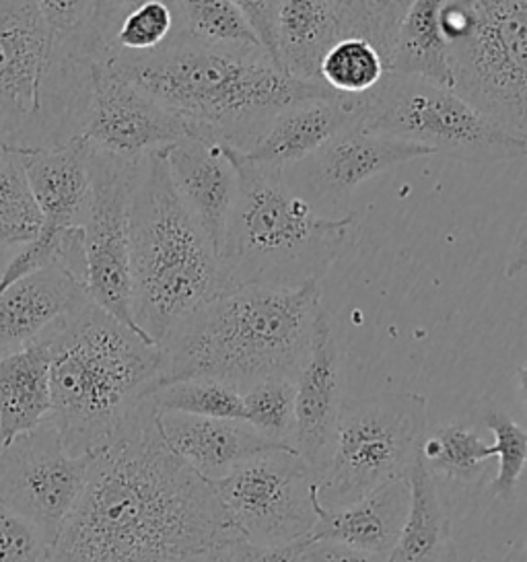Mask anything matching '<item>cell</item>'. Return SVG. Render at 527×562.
<instances>
[{
	"instance_id": "obj_1",
	"label": "cell",
	"mask_w": 527,
	"mask_h": 562,
	"mask_svg": "<svg viewBox=\"0 0 527 562\" xmlns=\"http://www.w3.org/2000/svg\"><path fill=\"white\" fill-rule=\"evenodd\" d=\"M242 538L213 482L165 443L148 397L114 443L91 456L85 493L49 562L176 561Z\"/></svg>"
},
{
	"instance_id": "obj_2",
	"label": "cell",
	"mask_w": 527,
	"mask_h": 562,
	"mask_svg": "<svg viewBox=\"0 0 527 562\" xmlns=\"http://www.w3.org/2000/svg\"><path fill=\"white\" fill-rule=\"evenodd\" d=\"M143 89L192 136L247 153L274 117L305 101H340L324 85L289 77L264 52L204 48L178 35L161 50L126 56L108 65Z\"/></svg>"
},
{
	"instance_id": "obj_3",
	"label": "cell",
	"mask_w": 527,
	"mask_h": 562,
	"mask_svg": "<svg viewBox=\"0 0 527 562\" xmlns=\"http://www.w3.org/2000/svg\"><path fill=\"white\" fill-rule=\"evenodd\" d=\"M322 312L319 282L301 289H223L161 345V387L214 380L244 394L262 381L296 380Z\"/></svg>"
},
{
	"instance_id": "obj_4",
	"label": "cell",
	"mask_w": 527,
	"mask_h": 562,
	"mask_svg": "<svg viewBox=\"0 0 527 562\" xmlns=\"http://www.w3.org/2000/svg\"><path fill=\"white\" fill-rule=\"evenodd\" d=\"M52 355V420L68 453L112 446L164 381V348L87 303L42 340Z\"/></svg>"
},
{
	"instance_id": "obj_5",
	"label": "cell",
	"mask_w": 527,
	"mask_h": 562,
	"mask_svg": "<svg viewBox=\"0 0 527 562\" xmlns=\"http://www.w3.org/2000/svg\"><path fill=\"white\" fill-rule=\"evenodd\" d=\"M227 149L239 192L221 248L223 286L301 289L322 281L340 258L357 216L317 215L287 186L284 171Z\"/></svg>"
},
{
	"instance_id": "obj_6",
	"label": "cell",
	"mask_w": 527,
	"mask_h": 562,
	"mask_svg": "<svg viewBox=\"0 0 527 562\" xmlns=\"http://www.w3.org/2000/svg\"><path fill=\"white\" fill-rule=\"evenodd\" d=\"M131 277L134 322L159 347L225 289L221 256L180 199L164 150L148 157L132 200Z\"/></svg>"
},
{
	"instance_id": "obj_7",
	"label": "cell",
	"mask_w": 527,
	"mask_h": 562,
	"mask_svg": "<svg viewBox=\"0 0 527 562\" xmlns=\"http://www.w3.org/2000/svg\"><path fill=\"white\" fill-rule=\"evenodd\" d=\"M456 91L511 133L527 136V0L441 2Z\"/></svg>"
},
{
	"instance_id": "obj_8",
	"label": "cell",
	"mask_w": 527,
	"mask_h": 562,
	"mask_svg": "<svg viewBox=\"0 0 527 562\" xmlns=\"http://www.w3.org/2000/svg\"><path fill=\"white\" fill-rule=\"evenodd\" d=\"M427 397L412 392L346 400L328 468L317 479L322 507H348L408 479L427 437Z\"/></svg>"
},
{
	"instance_id": "obj_9",
	"label": "cell",
	"mask_w": 527,
	"mask_h": 562,
	"mask_svg": "<svg viewBox=\"0 0 527 562\" xmlns=\"http://www.w3.org/2000/svg\"><path fill=\"white\" fill-rule=\"evenodd\" d=\"M359 110L365 131L406 138L449 159L474 166L527 159V136L498 126L456 89L390 72Z\"/></svg>"
},
{
	"instance_id": "obj_10",
	"label": "cell",
	"mask_w": 527,
	"mask_h": 562,
	"mask_svg": "<svg viewBox=\"0 0 527 562\" xmlns=\"http://www.w3.org/2000/svg\"><path fill=\"white\" fill-rule=\"evenodd\" d=\"M145 167L147 159L128 161L91 150V194L82 221L87 295L141 336L132 314L131 213Z\"/></svg>"
},
{
	"instance_id": "obj_11",
	"label": "cell",
	"mask_w": 527,
	"mask_h": 562,
	"mask_svg": "<svg viewBox=\"0 0 527 562\" xmlns=\"http://www.w3.org/2000/svg\"><path fill=\"white\" fill-rule=\"evenodd\" d=\"M214 488L249 542L287 546L312 540L319 503L317 474L295 449L258 456Z\"/></svg>"
},
{
	"instance_id": "obj_12",
	"label": "cell",
	"mask_w": 527,
	"mask_h": 562,
	"mask_svg": "<svg viewBox=\"0 0 527 562\" xmlns=\"http://www.w3.org/2000/svg\"><path fill=\"white\" fill-rule=\"evenodd\" d=\"M91 456L68 453L49 418L0 449V498L54 546L89 480Z\"/></svg>"
},
{
	"instance_id": "obj_13",
	"label": "cell",
	"mask_w": 527,
	"mask_h": 562,
	"mask_svg": "<svg viewBox=\"0 0 527 562\" xmlns=\"http://www.w3.org/2000/svg\"><path fill=\"white\" fill-rule=\"evenodd\" d=\"M49 27L40 2H0V145L40 150Z\"/></svg>"
},
{
	"instance_id": "obj_14",
	"label": "cell",
	"mask_w": 527,
	"mask_h": 562,
	"mask_svg": "<svg viewBox=\"0 0 527 562\" xmlns=\"http://www.w3.org/2000/svg\"><path fill=\"white\" fill-rule=\"evenodd\" d=\"M433 155L425 145L369 133L357 124L336 134L303 164L284 171V182L317 211L319 206H338L379 173Z\"/></svg>"
},
{
	"instance_id": "obj_15",
	"label": "cell",
	"mask_w": 527,
	"mask_h": 562,
	"mask_svg": "<svg viewBox=\"0 0 527 562\" xmlns=\"http://www.w3.org/2000/svg\"><path fill=\"white\" fill-rule=\"evenodd\" d=\"M188 136L192 131L181 117L112 68H101L89 126L82 134L91 150L145 161Z\"/></svg>"
},
{
	"instance_id": "obj_16",
	"label": "cell",
	"mask_w": 527,
	"mask_h": 562,
	"mask_svg": "<svg viewBox=\"0 0 527 562\" xmlns=\"http://www.w3.org/2000/svg\"><path fill=\"white\" fill-rule=\"evenodd\" d=\"M296 453L317 474L328 468L345 408L343 357L326 312L319 314L312 352L295 380Z\"/></svg>"
},
{
	"instance_id": "obj_17",
	"label": "cell",
	"mask_w": 527,
	"mask_h": 562,
	"mask_svg": "<svg viewBox=\"0 0 527 562\" xmlns=\"http://www.w3.org/2000/svg\"><path fill=\"white\" fill-rule=\"evenodd\" d=\"M171 182L183 204L197 216L221 256L231 211L239 192L229 149L209 138L188 136L164 150Z\"/></svg>"
},
{
	"instance_id": "obj_18",
	"label": "cell",
	"mask_w": 527,
	"mask_h": 562,
	"mask_svg": "<svg viewBox=\"0 0 527 562\" xmlns=\"http://www.w3.org/2000/svg\"><path fill=\"white\" fill-rule=\"evenodd\" d=\"M87 303L85 284L60 266L11 284L0 293V359L42 342Z\"/></svg>"
},
{
	"instance_id": "obj_19",
	"label": "cell",
	"mask_w": 527,
	"mask_h": 562,
	"mask_svg": "<svg viewBox=\"0 0 527 562\" xmlns=\"http://www.w3.org/2000/svg\"><path fill=\"white\" fill-rule=\"evenodd\" d=\"M159 429L165 443L181 462L213 484L227 479L239 465L258 456L279 449H293L264 439L244 420L165 413L159 414Z\"/></svg>"
},
{
	"instance_id": "obj_20",
	"label": "cell",
	"mask_w": 527,
	"mask_h": 562,
	"mask_svg": "<svg viewBox=\"0 0 527 562\" xmlns=\"http://www.w3.org/2000/svg\"><path fill=\"white\" fill-rule=\"evenodd\" d=\"M27 186L42 216L40 233L82 227L91 194V147L77 138L56 149L21 153Z\"/></svg>"
},
{
	"instance_id": "obj_21",
	"label": "cell",
	"mask_w": 527,
	"mask_h": 562,
	"mask_svg": "<svg viewBox=\"0 0 527 562\" xmlns=\"http://www.w3.org/2000/svg\"><path fill=\"white\" fill-rule=\"evenodd\" d=\"M359 122V105L334 100L305 101L274 117L256 145L242 155L256 166L287 171Z\"/></svg>"
},
{
	"instance_id": "obj_22",
	"label": "cell",
	"mask_w": 527,
	"mask_h": 562,
	"mask_svg": "<svg viewBox=\"0 0 527 562\" xmlns=\"http://www.w3.org/2000/svg\"><path fill=\"white\" fill-rule=\"evenodd\" d=\"M408 509V479L394 480L340 509H326L317 503V524L313 528L312 542H332L390 557L406 524Z\"/></svg>"
},
{
	"instance_id": "obj_23",
	"label": "cell",
	"mask_w": 527,
	"mask_h": 562,
	"mask_svg": "<svg viewBox=\"0 0 527 562\" xmlns=\"http://www.w3.org/2000/svg\"><path fill=\"white\" fill-rule=\"evenodd\" d=\"M54 413L52 355L35 342L0 359V449L42 427Z\"/></svg>"
},
{
	"instance_id": "obj_24",
	"label": "cell",
	"mask_w": 527,
	"mask_h": 562,
	"mask_svg": "<svg viewBox=\"0 0 527 562\" xmlns=\"http://www.w3.org/2000/svg\"><path fill=\"white\" fill-rule=\"evenodd\" d=\"M411 509L400 540L390 554L392 562H456L451 521L445 509L435 474L418 453L408 474Z\"/></svg>"
},
{
	"instance_id": "obj_25",
	"label": "cell",
	"mask_w": 527,
	"mask_h": 562,
	"mask_svg": "<svg viewBox=\"0 0 527 562\" xmlns=\"http://www.w3.org/2000/svg\"><path fill=\"white\" fill-rule=\"evenodd\" d=\"M390 72L456 89L449 42L441 27V2L414 0L408 4L395 34Z\"/></svg>"
},
{
	"instance_id": "obj_26",
	"label": "cell",
	"mask_w": 527,
	"mask_h": 562,
	"mask_svg": "<svg viewBox=\"0 0 527 562\" xmlns=\"http://www.w3.org/2000/svg\"><path fill=\"white\" fill-rule=\"evenodd\" d=\"M390 75V60L375 42L348 35L326 54L319 67V83L345 103L359 105Z\"/></svg>"
},
{
	"instance_id": "obj_27",
	"label": "cell",
	"mask_w": 527,
	"mask_h": 562,
	"mask_svg": "<svg viewBox=\"0 0 527 562\" xmlns=\"http://www.w3.org/2000/svg\"><path fill=\"white\" fill-rule=\"evenodd\" d=\"M176 9H178V23H180L178 32L204 48L264 52L239 2H231V0L176 2Z\"/></svg>"
},
{
	"instance_id": "obj_28",
	"label": "cell",
	"mask_w": 527,
	"mask_h": 562,
	"mask_svg": "<svg viewBox=\"0 0 527 562\" xmlns=\"http://www.w3.org/2000/svg\"><path fill=\"white\" fill-rule=\"evenodd\" d=\"M40 227L42 216L27 186L21 153L0 145V249L30 244Z\"/></svg>"
},
{
	"instance_id": "obj_29",
	"label": "cell",
	"mask_w": 527,
	"mask_h": 562,
	"mask_svg": "<svg viewBox=\"0 0 527 562\" xmlns=\"http://www.w3.org/2000/svg\"><path fill=\"white\" fill-rule=\"evenodd\" d=\"M423 458L433 474L474 484L486 474L493 446H486L476 430L463 425H447L433 430L423 441Z\"/></svg>"
},
{
	"instance_id": "obj_30",
	"label": "cell",
	"mask_w": 527,
	"mask_h": 562,
	"mask_svg": "<svg viewBox=\"0 0 527 562\" xmlns=\"http://www.w3.org/2000/svg\"><path fill=\"white\" fill-rule=\"evenodd\" d=\"M159 414H188L198 418L244 420V394L221 381L188 380L169 383L150 396Z\"/></svg>"
},
{
	"instance_id": "obj_31",
	"label": "cell",
	"mask_w": 527,
	"mask_h": 562,
	"mask_svg": "<svg viewBox=\"0 0 527 562\" xmlns=\"http://www.w3.org/2000/svg\"><path fill=\"white\" fill-rule=\"evenodd\" d=\"M180 30L176 2H124L114 32L115 56H143L161 50Z\"/></svg>"
},
{
	"instance_id": "obj_32",
	"label": "cell",
	"mask_w": 527,
	"mask_h": 562,
	"mask_svg": "<svg viewBox=\"0 0 527 562\" xmlns=\"http://www.w3.org/2000/svg\"><path fill=\"white\" fill-rule=\"evenodd\" d=\"M295 397V380H268L256 383L254 387L244 392L247 425L272 443L293 447Z\"/></svg>"
},
{
	"instance_id": "obj_33",
	"label": "cell",
	"mask_w": 527,
	"mask_h": 562,
	"mask_svg": "<svg viewBox=\"0 0 527 562\" xmlns=\"http://www.w3.org/2000/svg\"><path fill=\"white\" fill-rule=\"evenodd\" d=\"M484 425L494 435V458H498V472L491 482V493L494 498L511 501L526 470L527 430L496 408L484 414Z\"/></svg>"
},
{
	"instance_id": "obj_34",
	"label": "cell",
	"mask_w": 527,
	"mask_h": 562,
	"mask_svg": "<svg viewBox=\"0 0 527 562\" xmlns=\"http://www.w3.org/2000/svg\"><path fill=\"white\" fill-rule=\"evenodd\" d=\"M52 544L0 498V562H49Z\"/></svg>"
},
{
	"instance_id": "obj_35",
	"label": "cell",
	"mask_w": 527,
	"mask_h": 562,
	"mask_svg": "<svg viewBox=\"0 0 527 562\" xmlns=\"http://www.w3.org/2000/svg\"><path fill=\"white\" fill-rule=\"evenodd\" d=\"M242 11L246 13L247 21L258 37L266 56L280 67L279 54V2H254L244 0L239 2Z\"/></svg>"
},
{
	"instance_id": "obj_36",
	"label": "cell",
	"mask_w": 527,
	"mask_h": 562,
	"mask_svg": "<svg viewBox=\"0 0 527 562\" xmlns=\"http://www.w3.org/2000/svg\"><path fill=\"white\" fill-rule=\"evenodd\" d=\"M312 540H299L287 546H260L246 538L229 546L231 562H305Z\"/></svg>"
},
{
	"instance_id": "obj_37",
	"label": "cell",
	"mask_w": 527,
	"mask_h": 562,
	"mask_svg": "<svg viewBox=\"0 0 527 562\" xmlns=\"http://www.w3.org/2000/svg\"><path fill=\"white\" fill-rule=\"evenodd\" d=\"M305 562H392L390 557L361 552L355 548L332 544V542H312L305 552Z\"/></svg>"
},
{
	"instance_id": "obj_38",
	"label": "cell",
	"mask_w": 527,
	"mask_h": 562,
	"mask_svg": "<svg viewBox=\"0 0 527 562\" xmlns=\"http://www.w3.org/2000/svg\"><path fill=\"white\" fill-rule=\"evenodd\" d=\"M527 270V223L519 229L509 249V260L505 266V277L515 279Z\"/></svg>"
},
{
	"instance_id": "obj_39",
	"label": "cell",
	"mask_w": 527,
	"mask_h": 562,
	"mask_svg": "<svg viewBox=\"0 0 527 562\" xmlns=\"http://www.w3.org/2000/svg\"><path fill=\"white\" fill-rule=\"evenodd\" d=\"M202 562H231L229 546L227 548H216L213 552L204 554Z\"/></svg>"
},
{
	"instance_id": "obj_40",
	"label": "cell",
	"mask_w": 527,
	"mask_h": 562,
	"mask_svg": "<svg viewBox=\"0 0 527 562\" xmlns=\"http://www.w3.org/2000/svg\"><path fill=\"white\" fill-rule=\"evenodd\" d=\"M517 383H519V396H522V404H524L527 418V364L517 371Z\"/></svg>"
},
{
	"instance_id": "obj_41",
	"label": "cell",
	"mask_w": 527,
	"mask_h": 562,
	"mask_svg": "<svg viewBox=\"0 0 527 562\" xmlns=\"http://www.w3.org/2000/svg\"><path fill=\"white\" fill-rule=\"evenodd\" d=\"M15 249H0V279H2L4 268L9 265V260H11V256H13V251H15Z\"/></svg>"
},
{
	"instance_id": "obj_42",
	"label": "cell",
	"mask_w": 527,
	"mask_h": 562,
	"mask_svg": "<svg viewBox=\"0 0 527 562\" xmlns=\"http://www.w3.org/2000/svg\"><path fill=\"white\" fill-rule=\"evenodd\" d=\"M204 559V554L202 557H190V559H176V561H165V562H202Z\"/></svg>"
},
{
	"instance_id": "obj_43",
	"label": "cell",
	"mask_w": 527,
	"mask_h": 562,
	"mask_svg": "<svg viewBox=\"0 0 527 562\" xmlns=\"http://www.w3.org/2000/svg\"><path fill=\"white\" fill-rule=\"evenodd\" d=\"M474 562H489V561H484V559H478V561H474Z\"/></svg>"
},
{
	"instance_id": "obj_44",
	"label": "cell",
	"mask_w": 527,
	"mask_h": 562,
	"mask_svg": "<svg viewBox=\"0 0 527 562\" xmlns=\"http://www.w3.org/2000/svg\"><path fill=\"white\" fill-rule=\"evenodd\" d=\"M526 562H527V540H526Z\"/></svg>"
}]
</instances>
